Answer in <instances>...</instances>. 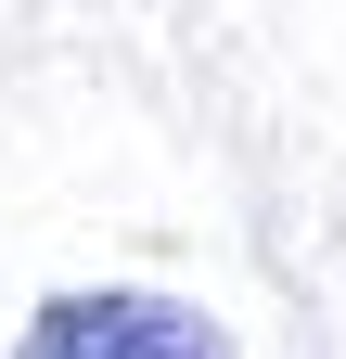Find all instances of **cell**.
Wrapping results in <instances>:
<instances>
[{
  "mask_svg": "<svg viewBox=\"0 0 346 359\" xmlns=\"http://www.w3.org/2000/svg\"><path fill=\"white\" fill-rule=\"evenodd\" d=\"M13 359H244V346L205 321V308H180V295L103 283V295H52V308L13 334Z\"/></svg>",
  "mask_w": 346,
  "mask_h": 359,
  "instance_id": "obj_1",
  "label": "cell"
}]
</instances>
